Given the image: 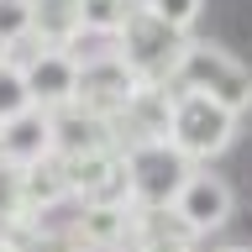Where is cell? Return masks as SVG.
Wrapping results in <instances>:
<instances>
[{
    "mask_svg": "<svg viewBox=\"0 0 252 252\" xmlns=\"http://www.w3.org/2000/svg\"><path fill=\"white\" fill-rule=\"evenodd\" d=\"M131 11H137V0H84V37H110L116 42V32L126 27Z\"/></svg>",
    "mask_w": 252,
    "mask_h": 252,
    "instance_id": "2e32d148",
    "label": "cell"
},
{
    "mask_svg": "<svg viewBox=\"0 0 252 252\" xmlns=\"http://www.w3.org/2000/svg\"><path fill=\"white\" fill-rule=\"evenodd\" d=\"M27 110H37V105H32V90L21 79V68H0V126L27 116Z\"/></svg>",
    "mask_w": 252,
    "mask_h": 252,
    "instance_id": "e0dca14e",
    "label": "cell"
},
{
    "mask_svg": "<svg viewBox=\"0 0 252 252\" xmlns=\"http://www.w3.org/2000/svg\"><path fill=\"white\" fill-rule=\"evenodd\" d=\"M142 90V79L116 58V47H94V53H79V110H90L100 121H121L131 94Z\"/></svg>",
    "mask_w": 252,
    "mask_h": 252,
    "instance_id": "8992f818",
    "label": "cell"
},
{
    "mask_svg": "<svg viewBox=\"0 0 252 252\" xmlns=\"http://www.w3.org/2000/svg\"><path fill=\"white\" fill-rule=\"evenodd\" d=\"M63 168H68V194H74V205H131V168H126L121 147L63 158Z\"/></svg>",
    "mask_w": 252,
    "mask_h": 252,
    "instance_id": "52a82bcc",
    "label": "cell"
},
{
    "mask_svg": "<svg viewBox=\"0 0 252 252\" xmlns=\"http://www.w3.org/2000/svg\"><path fill=\"white\" fill-rule=\"evenodd\" d=\"M0 68H11V47L5 42H0Z\"/></svg>",
    "mask_w": 252,
    "mask_h": 252,
    "instance_id": "ffe728a7",
    "label": "cell"
},
{
    "mask_svg": "<svg viewBox=\"0 0 252 252\" xmlns=\"http://www.w3.org/2000/svg\"><path fill=\"white\" fill-rule=\"evenodd\" d=\"M105 147H121L110 121H100V116H90L79 105L53 110V153L58 158H84V153H105Z\"/></svg>",
    "mask_w": 252,
    "mask_h": 252,
    "instance_id": "4fadbf2b",
    "label": "cell"
},
{
    "mask_svg": "<svg viewBox=\"0 0 252 252\" xmlns=\"http://www.w3.org/2000/svg\"><path fill=\"white\" fill-rule=\"evenodd\" d=\"M0 42L5 47L32 42V0H0Z\"/></svg>",
    "mask_w": 252,
    "mask_h": 252,
    "instance_id": "ac0fdd59",
    "label": "cell"
},
{
    "mask_svg": "<svg viewBox=\"0 0 252 252\" xmlns=\"http://www.w3.org/2000/svg\"><path fill=\"white\" fill-rule=\"evenodd\" d=\"M126 168H131V210H168L179 200L184 179L194 173L184 153H173L168 142H137V147H121Z\"/></svg>",
    "mask_w": 252,
    "mask_h": 252,
    "instance_id": "5b68a950",
    "label": "cell"
},
{
    "mask_svg": "<svg viewBox=\"0 0 252 252\" xmlns=\"http://www.w3.org/2000/svg\"><path fill=\"white\" fill-rule=\"evenodd\" d=\"M231 142H236V116L226 105H216L210 94L173 90V121H168V147L173 153H184L200 168V163L220 158Z\"/></svg>",
    "mask_w": 252,
    "mask_h": 252,
    "instance_id": "3957f363",
    "label": "cell"
},
{
    "mask_svg": "<svg viewBox=\"0 0 252 252\" xmlns=\"http://www.w3.org/2000/svg\"><path fill=\"white\" fill-rule=\"evenodd\" d=\"M42 158H53V116L47 110H27V116L0 126V168L21 173Z\"/></svg>",
    "mask_w": 252,
    "mask_h": 252,
    "instance_id": "7c38bea8",
    "label": "cell"
},
{
    "mask_svg": "<svg viewBox=\"0 0 252 252\" xmlns=\"http://www.w3.org/2000/svg\"><path fill=\"white\" fill-rule=\"evenodd\" d=\"M200 236L184 226L179 210H131V252H194Z\"/></svg>",
    "mask_w": 252,
    "mask_h": 252,
    "instance_id": "5bb4252c",
    "label": "cell"
},
{
    "mask_svg": "<svg viewBox=\"0 0 252 252\" xmlns=\"http://www.w3.org/2000/svg\"><path fill=\"white\" fill-rule=\"evenodd\" d=\"M173 210L184 216V226H189L194 236H210V231H220V226L231 220V210H236V194H231V184H226L220 173H210V168H194V173L184 179V189H179Z\"/></svg>",
    "mask_w": 252,
    "mask_h": 252,
    "instance_id": "9c48e42d",
    "label": "cell"
},
{
    "mask_svg": "<svg viewBox=\"0 0 252 252\" xmlns=\"http://www.w3.org/2000/svg\"><path fill=\"white\" fill-rule=\"evenodd\" d=\"M84 37V0H32V42L74 47Z\"/></svg>",
    "mask_w": 252,
    "mask_h": 252,
    "instance_id": "9a60e30c",
    "label": "cell"
},
{
    "mask_svg": "<svg viewBox=\"0 0 252 252\" xmlns=\"http://www.w3.org/2000/svg\"><path fill=\"white\" fill-rule=\"evenodd\" d=\"M184 32H173L168 21H158L147 5L137 0V11L126 16V27L116 32V58L142 79V84H173L179 74V58H184Z\"/></svg>",
    "mask_w": 252,
    "mask_h": 252,
    "instance_id": "7a4b0ae2",
    "label": "cell"
},
{
    "mask_svg": "<svg viewBox=\"0 0 252 252\" xmlns=\"http://www.w3.org/2000/svg\"><path fill=\"white\" fill-rule=\"evenodd\" d=\"M168 121H173V90L168 84H142V90L131 94L126 116L116 121V137H121V147L168 142Z\"/></svg>",
    "mask_w": 252,
    "mask_h": 252,
    "instance_id": "8fae6325",
    "label": "cell"
},
{
    "mask_svg": "<svg viewBox=\"0 0 252 252\" xmlns=\"http://www.w3.org/2000/svg\"><path fill=\"white\" fill-rule=\"evenodd\" d=\"M220 252H252V247H220Z\"/></svg>",
    "mask_w": 252,
    "mask_h": 252,
    "instance_id": "7402d4cb",
    "label": "cell"
},
{
    "mask_svg": "<svg viewBox=\"0 0 252 252\" xmlns=\"http://www.w3.org/2000/svg\"><path fill=\"white\" fill-rule=\"evenodd\" d=\"M142 5H147L158 21H168L173 32H184V37H189V27L200 21V11H205V0H142Z\"/></svg>",
    "mask_w": 252,
    "mask_h": 252,
    "instance_id": "d6986e66",
    "label": "cell"
},
{
    "mask_svg": "<svg viewBox=\"0 0 252 252\" xmlns=\"http://www.w3.org/2000/svg\"><path fill=\"white\" fill-rule=\"evenodd\" d=\"M63 236L74 252H131V205H79Z\"/></svg>",
    "mask_w": 252,
    "mask_h": 252,
    "instance_id": "ba28073f",
    "label": "cell"
},
{
    "mask_svg": "<svg viewBox=\"0 0 252 252\" xmlns=\"http://www.w3.org/2000/svg\"><path fill=\"white\" fill-rule=\"evenodd\" d=\"M63 200H74V194H68V168H63L58 153L16 173V220H42Z\"/></svg>",
    "mask_w": 252,
    "mask_h": 252,
    "instance_id": "30bf717a",
    "label": "cell"
},
{
    "mask_svg": "<svg viewBox=\"0 0 252 252\" xmlns=\"http://www.w3.org/2000/svg\"><path fill=\"white\" fill-rule=\"evenodd\" d=\"M0 252H16V247H11V236H5V242H0Z\"/></svg>",
    "mask_w": 252,
    "mask_h": 252,
    "instance_id": "44dd1931",
    "label": "cell"
},
{
    "mask_svg": "<svg viewBox=\"0 0 252 252\" xmlns=\"http://www.w3.org/2000/svg\"><path fill=\"white\" fill-rule=\"evenodd\" d=\"M168 90L210 94L216 105H226L236 121H242V116L252 110V68H247V63H236L226 47L189 37V42H184V58H179V74H173Z\"/></svg>",
    "mask_w": 252,
    "mask_h": 252,
    "instance_id": "6da1fadb",
    "label": "cell"
},
{
    "mask_svg": "<svg viewBox=\"0 0 252 252\" xmlns=\"http://www.w3.org/2000/svg\"><path fill=\"white\" fill-rule=\"evenodd\" d=\"M11 68H21L37 110H63L79 100V53L74 47H42V42H21L11 47Z\"/></svg>",
    "mask_w": 252,
    "mask_h": 252,
    "instance_id": "277c9868",
    "label": "cell"
}]
</instances>
